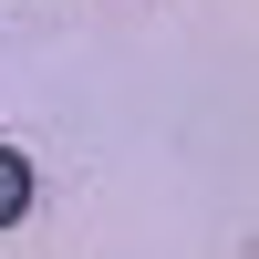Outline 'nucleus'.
<instances>
[{
  "instance_id": "1",
  "label": "nucleus",
  "mask_w": 259,
  "mask_h": 259,
  "mask_svg": "<svg viewBox=\"0 0 259 259\" xmlns=\"http://www.w3.org/2000/svg\"><path fill=\"white\" fill-rule=\"evenodd\" d=\"M21 218H31V156L0 145V228H21Z\"/></svg>"
}]
</instances>
